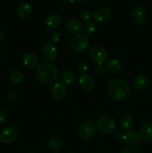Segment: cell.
<instances>
[{"label": "cell", "instance_id": "cell-4", "mask_svg": "<svg viewBox=\"0 0 152 153\" xmlns=\"http://www.w3.org/2000/svg\"><path fill=\"white\" fill-rule=\"evenodd\" d=\"M124 144L130 152H134L140 145V137L134 131H128L125 134Z\"/></svg>", "mask_w": 152, "mask_h": 153}, {"label": "cell", "instance_id": "cell-8", "mask_svg": "<svg viewBox=\"0 0 152 153\" xmlns=\"http://www.w3.org/2000/svg\"><path fill=\"white\" fill-rule=\"evenodd\" d=\"M17 131L14 128L8 127L0 131V141L3 143H11L16 140Z\"/></svg>", "mask_w": 152, "mask_h": 153}, {"label": "cell", "instance_id": "cell-12", "mask_svg": "<svg viewBox=\"0 0 152 153\" xmlns=\"http://www.w3.org/2000/svg\"><path fill=\"white\" fill-rule=\"evenodd\" d=\"M133 22L137 25H142L145 23L147 19V13L146 10L142 7H137L133 10L131 14Z\"/></svg>", "mask_w": 152, "mask_h": 153}, {"label": "cell", "instance_id": "cell-14", "mask_svg": "<svg viewBox=\"0 0 152 153\" xmlns=\"http://www.w3.org/2000/svg\"><path fill=\"white\" fill-rule=\"evenodd\" d=\"M45 26L49 29H56L61 26L62 19L61 16L56 14L49 15L45 19Z\"/></svg>", "mask_w": 152, "mask_h": 153}, {"label": "cell", "instance_id": "cell-19", "mask_svg": "<svg viewBox=\"0 0 152 153\" xmlns=\"http://www.w3.org/2000/svg\"><path fill=\"white\" fill-rule=\"evenodd\" d=\"M134 125V119L133 116L131 114H125L122 117L120 120V126L122 129L124 131H131L132 129L133 126Z\"/></svg>", "mask_w": 152, "mask_h": 153}, {"label": "cell", "instance_id": "cell-27", "mask_svg": "<svg viewBox=\"0 0 152 153\" xmlns=\"http://www.w3.org/2000/svg\"><path fill=\"white\" fill-rule=\"evenodd\" d=\"M89 69L88 64L84 61H80L77 64V70L82 74H85Z\"/></svg>", "mask_w": 152, "mask_h": 153}, {"label": "cell", "instance_id": "cell-37", "mask_svg": "<svg viewBox=\"0 0 152 153\" xmlns=\"http://www.w3.org/2000/svg\"><path fill=\"white\" fill-rule=\"evenodd\" d=\"M29 153H37V152H29Z\"/></svg>", "mask_w": 152, "mask_h": 153}, {"label": "cell", "instance_id": "cell-31", "mask_svg": "<svg viewBox=\"0 0 152 153\" xmlns=\"http://www.w3.org/2000/svg\"><path fill=\"white\" fill-rule=\"evenodd\" d=\"M125 134L123 131H116L114 134V138L116 139L117 141H123L124 137H125Z\"/></svg>", "mask_w": 152, "mask_h": 153}, {"label": "cell", "instance_id": "cell-24", "mask_svg": "<svg viewBox=\"0 0 152 153\" xmlns=\"http://www.w3.org/2000/svg\"><path fill=\"white\" fill-rule=\"evenodd\" d=\"M75 76L74 73H72L70 71H66L63 73L62 75V80L63 83L66 85H71L75 82Z\"/></svg>", "mask_w": 152, "mask_h": 153}, {"label": "cell", "instance_id": "cell-21", "mask_svg": "<svg viewBox=\"0 0 152 153\" xmlns=\"http://www.w3.org/2000/svg\"><path fill=\"white\" fill-rule=\"evenodd\" d=\"M106 67L110 73L117 74L122 70V64L117 60L111 59L107 61L106 64Z\"/></svg>", "mask_w": 152, "mask_h": 153}, {"label": "cell", "instance_id": "cell-29", "mask_svg": "<svg viewBox=\"0 0 152 153\" xmlns=\"http://www.w3.org/2000/svg\"><path fill=\"white\" fill-rule=\"evenodd\" d=\"M95 72L98 76H102L105 73V67L102 64H98L95 67Z\"/></svg>", "mask_w": 152, "mask_h": 153}, {"label": "cell", "instance_id": "cell-5", "mask_svg": "<svg viewBox=\"0 0 152 153\" xmlns=\"http://www.w3.org/2000/svg\"><path fill=\"white\" fill-rule=\"evenodd\" d=\"M88 45H89L88 37L83 34H79L75 36L71 42L72 48L77 53H81L84 52L88 47Z\"/></svg>", "mask_w": 152, "mask_h": 153}, {"label": "cell", "instance_id": "cell-26", "mask_svg": "<svg viewBox=\"0 0 152 153\" xmlns=\"http://www.w3.org/2000/svg\"><path fill=\"white\" fill-rule=\"evenodd\" d=\"M80 17L82 20L85 21V22H89L93 18V15L89 10H83L80 12Z\"/></svg>", "mask_w": 152, "mask_h": 153}, {"label": "cell", "instance_id": "cell-16", "mask_svg": "<svg viewBox=\"0 0 152 153\" xmlns=\"http://www.w3.org/2000/svg\"><path fill=\"white\" fill-rule=\"evenodd\" d=\"M65 28L67 31L72 34H80L83 30V25L79 21L75 19H70L65 24Z\"/></svg>", "mask_w": 152, "mask_h": 153}, {"label": "cell", "instance_id": "cell-22", "mask_svg": "<svg viewBox=\"0 0 152 153\" xmlns=\"http://www.w3.org/2000/svg\"><path fill=\"white\" fill-rule=\"evenodd\" d=\"M47 147L52 153H57L59 152L61 148V142L58 137H52L47 143Z\"/></svg>", "mask_w": 152, "mask_h": 153}, {"label": "cell", "instance_id": "cell-15", "mask_svg": "<svg viewBox=\"0 0 152 153\" xmlns=\"http://www.w3.org/2000/svg\"><path fill=\"white\" fill-rule=\"evenodd\" d=\"M32 6L28 2H22L19 5L17 8V15L20 19H25L29 17L32 13Z\"/></svg>", "mask_w": 152, "mask_h": 153}, {"label": "cell", "instance_id": "cell-20", "mask_svg": "<svg viewBox=\"0 0 152 153\" xmlns=\"http://www.w3.org/2000/svg\"><path fill=\"white\" fill-rule=\"evenodd\" d=\"M140 138L145 142H152V126L145 124L140 128Z\"/></svg>", "mask_w": 152, "mask_h": 153}, {"label": "cell", "instance_id": "cell-36", "mask_svg": "<svg viewBox=\"0 0 152 153\" xmlns=\"http://www.w3.org/2000/svg\"><path fill=\"white\" fill-rule=\"evenodd\" d=\"M0 59H1V54H0Z\"/></svg>", "mask_w": 152, "mask_h": 153}, {"label": "cell", "instance_id": "cell-9", "mask_svg": "<svg viewBox=\"0 0 152 153\" xmlns=\"http://www.w3.org/2000/svg\"><path fill=\"white\" fill-rule=\"evenodd\" d=\"M66 85L61 82H58L54 84L51 89L52 97L55 100H62L66 94Z\"/></svg>", "mask_w": 152, "mask_h": 153}, {"label": "cell", "instance_id": "cell-35", "mask_svg": "<svg viewBox=\"0 0 152 153\" xmlns=\"http://www.w3.org/2000/svg\"><path fill=\"white\" fill-rule=\"evenodd\" d=\"M120 153H131V152L128 150H123V151H122Z\"/></svg>", "mask_w": 152, "mask_h": 153}, {"label": "cell", "instance_id": "cell-30", "mask_svg": "<svg viewBox=\"0 0 152 153\" xmlns=\"http://www.w3.org/2000/svg\"><path fill=\"white\" fill-rule=\"evenodd\" d=\"M17 95L18 92L16 91H12L11 92H10V94L7 96V100H8L9 102H11L14 101L16 97H17Z\"/></svg>", "mask_w": 152, "mask_h": 153}, {"label": "cell", "instance_id": "cell-32", "mask_svg": "<svg viewBox=\"0 0 152 153\" xmlns=\"http://www.w3.org/2000/svg\"><path fill=\"white\" fill-rule=\"evenodd\" d=\"M6 119V114L3 110L0 109V123L4 122Z\"/></svg>", "mask_w": 152, "mask_h": 153}, {"label": "cell", "instance_id": "cell-18", "mask_svg": "<svg viewBox=\"0 0 152 153\" xmlns=\"http://www.w3.org/2000/svg\"><path fill=\"white\" fill-rule=\"evenodd\" d=\"M23 64L27 68L34 69L38 65L37 57L31 52L26 53L23 57Z\"/></svg>", "mask_w": 152, "mask_h": 153}, {"label": "cell", "instance_id": "cell-11", "mask_svg": "<svg viewBox=\"0 0 152 153\" xmlns=\"http://www.w3.org/2000/svg\"><path fill=\"white\" fill-rule=\"evenodd\" d=\"M79 86L85 91H91L95 87V81L93 78L88 74H81L78 79Z\"/></svg>", "mask_w": 152, "mask_h": 153}, {"label": "cell", "instance_id": "cell-28", "mask_svg": "<svg viewBox=\"0 0 152 153\" xmlns=\"http://www.w3.org/2000/svg\"><path fill=\"white\" fill-rule=\"evenodd\" d=\"M50 40L54 43H58L60 41V40H61V34H60L59 31H54L53 32L51 33Z\"/></svg>", "mask_w": 152, "mask_h": 153}, {"label": "cell", "instance_id": "cell-34", "mask_svg": "<svg viewBox=\"0 0 152 153\" xmlns=\"http://www.w3.org/2000/svg\"><path fill=\"white\" fill-rule=\"evenodd\" d=\"M3 39H4V33H3V31L0 29V42L2 41Z\"/></svg>", "mask_w": 152, "mask_h": 153}, {"label": "cell", "instance_id": "cell-7", "mask_svg": "<svg viewBox=\"0 0 152 153\" xmlns=\"http://www.w3.org/2000/svg\"><path fill=\"white\" fill-rule=\"evenodd\" d=\"M89 56L91 59L98 64H102L107 58V50L101 46H93L89 49Z\"/></svg>", "mask_w": 152, "mask_h": 153}, {"label": "cell", "instance_id": "cell-10", "mask_svg": "<svg viewBox=\"0 0 152 153\" xmlns=\"http://www.w3.org/2000/svg\"><path fill=\"white\" fill-rule=\"evenodd\" d=\"M41 56L48 62H52L58 56V51L55 46L52 44H46L41 49Z\"/></svg>", "mask_w": 152, "mask_h": 153}, {"label": "cell", "instance_id": "cell-1", "mask_svg": "<svg viewBox=\"0 0 152 153\" xmlns=\"http://www.w3.org/2000/svg\"><path fill=\"white\" fill-rule=\"evenodd\" d=\"M109 97L114 100H122L130 94V86L128 82L122 79H113L107 85Z\"/></svg>", "mask_w": 152, "mask_h": 153}, {"label": "cell", "instance_id": "cell-3", "mask_svg": "<svg viewBox=\"0 0 152 153\" xmlns=\"http://www.w3.org/2000/svg\"><path fill=\"white\" fill-rule=\"evenodd\" d=\"M96 127L98 131L105 134L113 133L116 128V123L113 119L107 116L101 117L97 120Z\"/></svg>", "mask_w": 152, "mask_h": 153}, {"label": "cell", "instance_id": "cell-2", "mask_svg": "<svg viewBox=\"0 0 152 153\" xmlns=\"http://www.w3.org/2000/svg\"><path fill=\"white\" fill-rule=\"evenodd\" d=\"M35 77L40 83L50 85L58 79V70L52 64L43 63L37 67L35 71Z\"/></svg>", "mask_w": 152, "mask_h": 153}, {"label": "cell", "instance_id": "cell-13", "mask_svg": "<svg viewBox=\"0 0 152 153\" xmlns=\"http://www.w3.org/2000/svg\"><path fill=\"white\" fill-rule=\"evenodd\" d=\"M110 16V11L108 7H101L97 9L93 15L94 21L97 23H104L107 19H109Z\"/></svg>", "mask_w": 152, "mask_h": 153}, {"label": "cell", "instance_id": "cell-33", "mask_svg": "<svg viewBox=\"0 0 152 153\" xmlns=\"http://www.w3.org/2000/svg\"><path fill=\"white\" fill-rule=\"evenodd\" d=\"M69 2L71 3L73 5H80L82 2H83V0H69Z\"/></svg>", "mask_w": 152, "mask_h": 153}, {"label": "cell", "instance_id": "cell-23", "mask_svg": "<svg viewBox=\"0 0 152 153\" xmlns=\"http://www.w3.org/2000/svg\"><path fill=\"white\" fill-rule=\"evenodd\" d=\"M25 79L23 73L19 70H15L13 71L10 75V79L13 83L14 84H20L22 83Z\"/></svg>", "mask_w": 152, "mask_h": 153}, {"label": "cell", "instance_id": "cell-6", "mask_svg": "<svg viewBox=\"0 0 152 153\" xmlns=\"http://www.w3.org/2000/svg\"><path fill=\"white\" fill-rule=\"evenodd\" d=\"M96 132V126L92 121H85L81 124L79 129L80 138L84 140H90Z\"/></svg>", "mask_w": 152, "mask_h": 153}, {"label": "cell", "instance_id": "cell-17", "mask_svg": "<svg viewBox=\"0 0 152 153\" xmlns=\"http://www.w3.org/2000/svg\"><path fill=\"white\" fill-rule=\"evenodd\" d=\"M149 85V79L145 76H139L134 79V87L137 91H142L147 89Z\"/></svg>", "mask_w": 152, "mask_h": 153}, {"label": "cell", "instance_id": "cell-25", "mask_svg": "<svg viewBox=\"0 0 152 153\" xmlns=\"http://www.w3.org/2000/svg\"><path fill=\"white\" fill-rule=\"evenodd\" d=\"M83 30L85 34H86V35H92L95 32V31H96V25H95L94 22H87L85 24Z\"/></svg>", "mask_w": 152, "mask_h": 153}, {"label": "cell", "instance_id": "cell-38", "mask_svg": "<svg viewBox=\"0 0 152 153\" xmlns=\"http://www.w3.org/2000/svg\"><path fill=\"white\" fill-rule=\"evenodd\" d=\"M71 153H73V152H71Z\"/></svg>", "mask_w": 152, "mask_h": 153}]
</instances>
